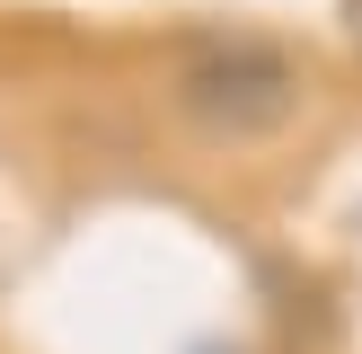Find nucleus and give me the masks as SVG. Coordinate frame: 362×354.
Wrapping results in <instances>:
<instances>
[{"mask_svg": "<svg viewBox=\"0 0 362 354\" xmlns=\"http://www.w3.org/2000/svg\"><path fill=\"white\" fill-rule=\"evenodd\" d=\"M177 115L212 142H257L300 115V62L265 35H204L177 62Z\"/></svg>", "mask_w": 362, "mask_h": 354, "instance_id": "obj_1", "label": "nucleus"}]
</instances>
